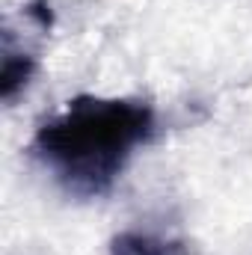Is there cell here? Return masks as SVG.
<instances>
[{
    "mask_svg": "<svg viewBox=\"0 0 252 255\" xmlns=\"http://www.w3.org/2000/svg\"><path fill=\"white\" fill-rule=\"evenodd\" d=\"M110 255H193L181 238H157L145 232H119L110 241Z\"/></svg>",
    "mask_w": 252,
    "mask_h": 255,
    "instance_id": "2",
    "label": "cell"
},
{
    "mask_svg": "<svg viewBox=\"0 0 252 255\" xmlns=\"http://www.w3.org/2000/svg\"><path fill=\"white\" fill-rule=\"evenodd\" d=\"M24 12H27V18H30V21H36L42 30H48V27L54 24V15H51V6H48V0H33V3H30Z\"/></svg>",
    "mask_w": 252,
    "mask_h": 255,
    "instance_id": "4",
    "label": "cell"
},
{
    "mask_svg": "<svg viewBox=\"0 0 252 255\" xmlns=\"http://www.w3.org/2000/svg\"><path fill=\"white\" fill-rule=\"evenodd\" d=\"M33 74H36V57L24 54V51H12L6 45L3 48V68H0V98L6 104H12L27 89Z\"/></svg>",
    "mask_w": 252,
    "mask_h": 255,
    "instance_id": "3",
    "label": "cell"
},
{
    "mask_svg": "<svg viewBox=\"0 0 252 255\" xmlns=\"http://www.w3.org/2000/svg\"><path fill=\"white\" fill-rule=\"evenodd\" d=\"M154 133V107L136 98L77 95L30 139L33 160L74 199L113 190L133 148Z\"/></svg>",
    "mask_w": 252,
    "mask_h": 255,
    "instance_id": "1",
    "label": "cell"
}]
</instances>
